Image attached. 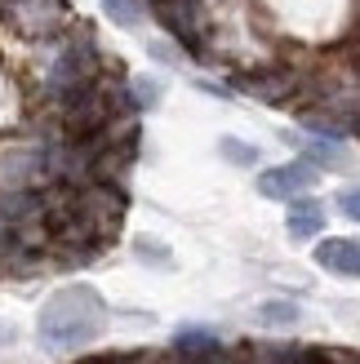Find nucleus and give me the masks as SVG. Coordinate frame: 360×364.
<instances>
[{"mask_svg":"<svg viewBox=\"0 0 360 364\" xmlns=\"http://www.w3.org/2000/svg\"><path fill=\"white\" fill-rule=\"evenodd\" d=\"M312 182H316V165H312V160H290V165H276V169L258 173V191L267 200H294L298 191H307Z\"/></svg>","mask_w":360,"mask_h":364,"instance_id":"3","label":"nucleus"},{"mask_svg":"<svg viewBox=\"0 0 360 364\" xmlns=\"http://www.w3.org/2000/svg\"><path fill=\"white\" fill-rule=\"evenodd\" d=\"M160 80H152V76H134L129 80V98H134V112H147V107H156L160 102Z\"/></svg>","mask_w":360,"mask_h":364,"instance_id":"10","label":"nucleus"},{"mask_svg":"<svg viewBox=\"0 0 360 364\" xmlns=\"http://www.w3.org/2000/svg\"><path fill=\"white\" fill-rule=\"evenodd\" d=\"M138 258H147V262H169V249H160L156 240H138Z\"/></svg>","mask_w":360,"mask_h":364,"instance_id":"13","label":"nucleus"},{"mask_svg":"<svg viewBox=\"0 0 360 364\" xmlns=\"http://www.w3.org/2000/svg\"><path fill=\"white\" fill-rule=\"evenodd\" d=\"M316 262L334 271V276H347L360 280V240L356 235H334V240H320L316 245Z\"/></svg>","mask_w":360,"mask_h":364,"instance_id":"4","label":"nucleus"},{"mask_svg":"<svg viewBox=\"0 0 360 364\" xmlns=\"http://www.w3.org/2000/svg\"><path fill=\"white\" fill-rule=\"evenodd\" d=\"M298 302H285V298H272V302H263L258 311H254V320L258 324H267V329H290V324H298Z\"/></svg>","mask_w":360,"mask_h":364,"instance_id":"7","label":"nucleus"},{"mask_svg":"<svg viewBox=\"0 0 360 364\" xmlns=\"http://www.w3.org/2000/svg\"><path fill=\"white\" fill-rule=\"evenodd\" d=\"M107 324V306L98 298V289L89 284H67L58 289L45 306H41V320H36V333L49 351H71V347H85L94 342Z\"/></svg>","mask_w":360,"mask_h":364,"instance_id":"1","label":"nucleus"},{"mask_svg":"<svg viewBox=\"0 0 360 364\" xmlns=\"http://www.w3.org/2000/svg\"><path fill=\"white\" fill-rule=\"evenodd\" d=\"M240 85L254 98H263V102H290L302 80H298V71H290V67H267V71H258V76H245Z\"/></svg>","mask_w":360,"mask_h":364,"instance_id":"5","label":"nucleus"},{"mask_svg":"<svg viewBox=\"0 0 360 364\" xmlns=\"http://www.w3.org/2000/svg\"><path fill=\"white\" fill-rule=\"evenodd\" d=\"M338 213H343V218H351V223H360V187L338 191Z\"/></svg>","mask_w":360,"mask_h":364,"instance_id":"12","label":"nucleus"},{"mask_svg":"<svg viewBox=\"0 0 360 364\" xmlns=\"http://www.w3.org/2000/svg\"><path fill=\"white\" fill-rule=\"evenodd\" d=\"M0 18L27 41H58L63 31L76 27V14L67 0H9Z\"/></svg>","mask_w":360,"mask_h":364,"instance_id":"2","label":"nucleus"},{"mask_svg":"<svg viewBox=\"0 0 360 364\" xmlns=\"http://www.w3.org/2000/svg\"><path fill=\"white\" fill-rule=\"evenodd\" d=\"M142 9H147V0H102V14L120 27H129V31L142 23Z\"/></svg>","mask_w":360,"mask_h":364,"instance_id":"9","label":"nucleus"},{"mask_svg":"<svg viewBox=\"0 0 360 364\" xmlns=\"http://www.w3.org/2000/svg\"><path fill=\"white\" fill-rule=\"evenodd\" d=\"M302 160H312L316 169H338L343 165V147H338L334 138H316V142H302Z\"/></svg>","mask_w":360,"mask_h":364,"instance_id":"8","label":"nucleus"},{"mask_svg":"<svg viewBox=\"0 0 360 364\" xmlns=\"http://www.w3.org/2000/svg\"><path fill=\"white\" fill-rule=\"evenodd\" d=\"M285 227H290L294 240H312V235L325 231V209L316 205L307 196H294L290 200V218H285Z\"/></svg>","mask_w":360,"mask_h":364,"instance_id":"6","label":"nucleus"},{"mask_svg":"<svg viewBox=\"0 0 360 364\" xmlns=\"http://www.w3.org/2000/svg\"><path fill=\"white\" fill-rule=\"evenodd\" d=\"M5 338H9V329H5V324H0V342H5Z\"/></svg>","mask_w":360,"mask_h":364,"instance_id":"14","label":"nucleus"},{"mask_svg":"<svg viewBox=\"0 0 360 364\" xmlns=\"http://www.w3.org/2000/svg\"><path fill=\"white\" fill-rule=\"evenodd\" d=\"M218 151L231 160V165H240V169L258 165V147H249V142H240V138H223V142H218Z\"/></svg>","mask_w":360,"mask_h":364,"instance_id":"11","label":"nucleus"}]
</instances>
